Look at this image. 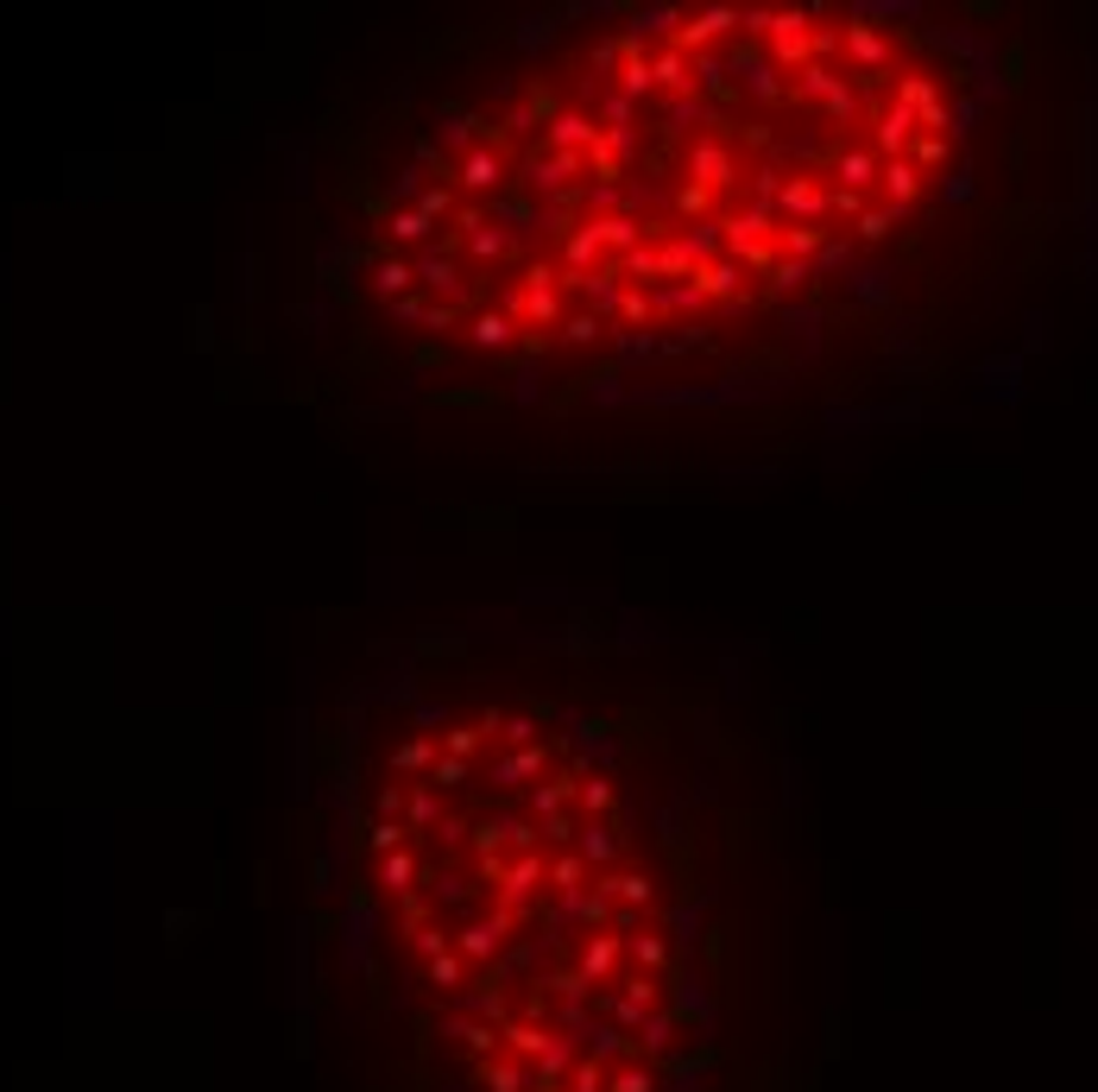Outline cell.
Segmentation results:
<instances>
[{"label":"cell","mask_w":1098,"mask_h":1092,"mask_svg":"<svg viewBox=\"0 0 1098 1092\" xmlns=\"http://www.w3.org/2000/svg\"><path fill=\"white\" fill-rule=\"evenodd\" d=\"M543 139H549V153H574V158H588L593 146H600V127H593L588 114H556L543 127Z\"/></svg>","instance_id":"cell-10"},{"label":"cell","mask_w":1098,"mask_h":1092,"mask_svg":"<svg viewBox=\"0 0 1098 1092\" xmlns=\"http://www.w3.org/2000/svg\"><path fill=\"white\" fill-rule=\"evenodd\" d=\"M569 802H581V777H574V770H562V777H543V784L530 789V809L543 815V821H549L556 809H569Z\"/></svg>","instance_id":"cell-11"},{"label":"cell","mask_w":1098,"mask_h":1092,"mask_svg":"<svg viewBox=\"0 0 1098 1092\" xmlns=\"http://www.w3.org/2000/svg\"><path fill=\"white\" fill-rule=\"evenodd\" d=\"M890 221H897V209L884 202V209H858V241H884L890 234Z\"/></svg>","instance_id":"cell-27"},{"label":"cell","mask_w":1098,"mask_h":1092,"mask_svg":"<svg viewBox=\"0 0 1098 1092\" xmlns=\"http://www.w3.org/2000/svg\"><path fill=\"white\" fill-rule=\"evenodd\" d=\"M499 177H506V153H499V146H474V153H462V165H455V190L486 197V190H499Z\"/></svg>","instance_id":"cell-3"},{"label":"cell","mask_w":1098,"mask_h":1092,"mask_svg":"<svg viewBox=\"0 0 1098 1092\" xmlns=\"http://www.w3.org/2000/svg\"><path fill=\"white\" fill-rule=\"evenodd\" d=\"M423 323L436 328V335H455V328H448V323H455V304H430V309H423Z\"/></svg>","instance_id":"cell-36"},{"label":"cell","mask_w":1098,"mask_h":1092,"mask_svg":"<svg viewBox=\"0 0 1098 1092\" xmlns=\"http://www.w3.org/2000/svg\"><path fill=\"white\" fill-rule=\"evenodd\" d=\"M430 228H436V221L423 216V209H398V216H392V241L398 246H423V241H430Z\"/></svg>","instance_id":"cell-19"},{"label":"cell","mask_w":1098,"mask_h":1092,"mask_svg":"<svg viewBox=\"0 0 1098 1092\" xmlns=\"http://www.w3.org/2000/svg\"><path fill=\"white\" fill-rule=\"evenodd\" d=\"M436 758H442L436 739H404V745L392 752V770H430Z\"/></svg>","instance_id":"cell-20"},{"label":"cell","mask_w":1098,"mask_h":1092,"mask_svg":"<svg viewBox=\"0 0 1098 1092\" xmlns=\"http://www.w3.org/2000/svg\"><path fill=\"white\" fill-rule=\"evenodd\" d=\"M651 309H657V304H651V291H644V284H632V291H625V297H619V316H625V323H651Z\"/></svg>","instance_id":"cell-28"},{"label":"cell","mask_w":1098,"mask_h":1092,"mask_svg":"<svg viewBox=\"0 0 1098 1092\" xmlns=\"http://www.w3.org/2000/svg\"><path fill=\"white\" fill-rule=\"evenodd\" d=\"M436 821V789L423 784V789H411V802H404V828H430Z\"/></svg>","instance_id":"cell-26"},{"label":"cell","mask_w":1098,"mask_h":1092,"mask_svg":"<svg viewBox=\"0 0 1098 1092\" xmlns=\"http://www.w3.org/2000/svg\"><path fill=\"white\" fill-rule=\"evenodd\" d=\"M574 852L588 859L593 872H619V859H625V840L613 833V821H581V840Z\"/></svg>","instance_id":"cell-5"},{"label":"cell","mask_w":1098,"mask_h":1092,"mask_svg":"<svg viewBox=\"0 0 1098 1092\" xmlns=\"http://www.w3.org/2000/svg\"><path fill=\"white\" fill-rule=\"evenodd\" d=\"M404 840H411V828H404V821H379V828H373V847L379 852H404Z\"/></svg>","instance_id":"cell-32"},{"label":"cell","mask_w":1098,"mask_h":1092,"mask_svg":"<svg viewBox=\"0 0 1098 1092\" xmlns=\"http://www.w3.org/2000/svg\"><path fill=\"white\" fill-rule=\"evenodd\" d=\"M783 216L795 221V228H814V221L827 216V190L814 183V177H783Z\"/></svg>","instance_id":"cell-6"},{"label":"cell","mask_w":1098,"mask_h":1092,"mask_svg":"<svg viewBox=\"0 0 1098 1092\" xmlns=\"http://www.w3.org/2000/svg\"><path fill=\"white\" fill-rule=\"evenodd\" d=\"M795 95H802V102H821L834 127H853V120H858L853 83H846V76H834L827 64H809V70H802V76H795Z\"/></svg>","instance_id":"cell-1"},{"label":"cell","mask_w":1098,"mask_h":1092,"mask_svg":"<svg viewBox=\"0 0 1098 1092\" xmlns=\"http://www.w3.org/2000/svg\"><path fill=\"white\" fill-rule=\"evenodd\" d=\"M511 342H518L511 309H486L481 323H474V348H511Z\"/></svg>","instance_id":"cell-18"},{"label":"cell","mask_w":1098,"mask_h":1092,"mask_svg":"<svg viewBox=\"0 0 1098 1092\" xmlns=\"http://www.w3.org/2000/svg\"><path fill=\"white\" fill-rule=\"evenodd\" d=\"M777 284H783V291H790V284H802V260H783V265H777Z\"/></svg>","instance_id":"cell-37"},{"label":"cell","mask_w":1098,"mask_h":1092,"mask_svg":"<svg viewBox=\"0 0 1098 1092\" xmlns=\"http://www.w3.org/2000/svg\"><path fill=\"white\" fill-rule=\"evenodd\" d=\"M593 335H600V316H593V309H581V316L562 323V342H593Z\"/></svg>","instance_id":"cell-33"},{"label":"cell","mask_w":1098,"mask_h":1092,"mask_svg":"<svg viewBox=\"0 0 1098 1092\" xmlns=\"http://www.w3.org/2000/svg\"><path fill=\"white\" fill-rule=\"evenodd\" d=\"M379 884L392 896H411L423 884V865H418V852L404 847V852H386V865H379Z\"/></svg>","instance_id":"cell-15"},{"label":"cell","mask_w":1098,"mask_h":1092,"mask_svg":"<svg viewBox=\"0 0 1098 1092\" xmlns=\"http://www.w3.org/2000/svg\"><path fill=\"white\" fill-rule=\"evenodd\" d=\"M581 809H588V821H606L613 815V784L606 777H581Z\"/></svg>","instance_id":"cell-21"},{"label":"cell","mask_w":1098,"mask_h":1092,"mask_svg":"<svg viewBox=\"0 0 1098 1092\" xmlns=\"http://www.w3.org/2000/svg\"><path fill=\"white\" fill-rule=\"evenodd\" d=\"M651 83L657 88H695V57L676 51V44H663L657 57H651Z\"/></svg>","instance_id":"cell-13"},{"label":"cell","mask_w":1098,"mask_h":1092,"mask_svg":"<svg viewBox=\"0 0 1098 1092\" xmlns=\"http://www.w3.org/2000/svg\"><path fill=\"white\" fill-rule=\"evenodd\" d=\"M543 758H549L543 745H525V752H511L506 765H499V784H518V777H537V770H543Z\"/></svg>","instance_id":"cell-23"},{"label":"cell","mask_w":1098,"mask_h":1092,"mask_svg":"<svg viewBox=\"0 0 1098 1092\" xmlns=\"http://www.w3.org/2000/svg\"><path fill=\"white\" fill-rule=\"evenodd\" d=\"M846 51H853L858 64L872 70V76H884V57H890V39H884L878 25H846Z\"/></svg>","instance_id":"cell-12"},{"label":"cell","mask_w":1098,"mask_h":1092,"mask_svg":"<svg viewBox=\"0 0 1098 1092\" xmlns=\"http://www.w3.org/2000/svg\"><path fill=\"white\" fill-rule=\"evenodd\" d=\"M418 279V265L411 260H386L379 265V291H392V297H404V284Z\"/></svg>","instance_id":"cell-29"},{"label":"cell","mask_w":1098,"mask_h":1092,"mask_svg":"<svg viewBox=\"0 0 1098 1092\" xmlns=\"http://www.w3.org/2000/svg\"><path fill=\"white\" fill-rule=\"evenodd\" d=\"M581 165H588V158H574V153H549V146H543V153H530V158H525V183H530V190H543V197H556V190H569V177L581 171Z\"/></svg>","instance_id":"cell-4"},{"label":"cell","mask_w":1098,"mask_h":1092,"mask_svg":"<svg viewBox=\"0 0 1098 1092\" xmlns=\"http://www.w3.org/2000/svg\"><path fill=\"white\" fill-rule=\"evenodd\" d=\"M739 76L758 102H783V83H777V64H764L758 51H739Z\"/></svg>","instance_id":"cell-16"},{"label":"cell","mask_w":1098,"mask_h":1092,"mask_svg":"<svg viewBox=\"0 0 1098 1092\" xmlns=\"http://www.w3.org/2000/svg\"><path fill=\"white\" fill-rule=\"evenodd\" d=\"M676 209H682V216H707V209H714V190H701V183H688V190L676 197Z\"/></svg>","instance_id":"cell-34"},{"label":"cell","mask_w":1098,"mask_h":1092,"mask_svg":"<svg viewBox=\"0 0 1098 1092\" xmlns=\"http://www.w3.org/2000/svg\"><path fill=\"white\" fill-rule=\"evenodd\" d=\"M530 739H537V726H530L525 714H511V721H506V745H518V752H525Z\"/></svg>","instance_id":"cell-35"},{"label":"cell","mask_w":1098,"mask_h":1092,"mask_svg":"<svg viewBox=\"0 0 1098 1092\" xmlns=\"http://www.w3.org/2000/svg\"><path fill=\"white\" fill-rule=\"evenodd\" d=\"M777 241H783V253H790V260H802V253H814V246H821V228H783Z\"/></svg>","instance_id":"cell-30"},{"label":"cell","mask_w":1098,"mask_h":1092,"mask_svg":"<svg viewBox=\"0 0 1098 1092\" xmlns=\"http://www.w3.org/2000/svg\"><path fill=\"white\" fill-rule=\"evenodd\" d=\"M878 177H884V158L872 153V146H846V153L834 158V183L840 190H853V197H865Z\"/></svg>","instance_id":"cell-8"},{"label":"cell","mask_w":1098,"mask_h":1092,"mask_svg":"<svg viewBox=\"0 0 1098 1092\" xmlns=\"http://www.w3.org/2000/svg\"><path fill=\"white\" fill-rule=\"evenodd\" d=\"M739 279H746V265L739 260H701L695 272H688V284H695V297H714V304H726V297H739Z\"/></svg>","instance_id":"cell-7"},{"label":"cell","mask_w":1098,"mask_h":1092,"mask_svg":"<svg viewBox=\"0 0 1098 1092\" xmlns=\"http://www.w3.org/2000/svg\"><path fill=\"white\" fill-rule=\"evenodd\" d=\"M418 279L430 284V291H442V304H448V297H462V279H455V260H448V246H436V253H423Z\"/></svg>","instance_id":"cell-17"},{"label":"cell","mask_w":1098,"mask_h":1092,"mask_svg":"<svg viewBox=\"0 0 1098 1092\" xmlns=\"http://www.w3.org/2000/svg\"><path fill=\"white\" fill-rule=\"evenodd\" d=\"M481 739H486L481 726H448V733H442V752H448V758H474Z\"/></svg>","instance_id":"cell-25"},{"label":"cell","mask_w":1098,"mask_h":1092,"mask_svg":"<svg viewBox=\"0 0 1098 1092\" xmlns=\"http://www.w3.org/2000/svg\"><path fill=\"white\" fill-rule=\"evenodd\" d=\"M467 770H474L467 758H448V752H442L436 765H430V789H462V784H467Z\"/></svg>","instance_id":"cell-24"},{"label":"cell","mask_w":1098,"mask_h":1092,"mask_svg":"<svg viewBox=\"0 0 1098 1092\" xmlns=\"http://www.w3.org/2000/svg\"><path fill=\"white\" fill-rule=\"evenodd\" d=\"M467 246H474L481 260H499V253H506V228H474V234H467Z\"/></svg>","instance_id":"cell-31"},{"label":"cell","mask_w":1098,"mask_h":1092,"mask_svg":"<svg viewBox=\"0 0 1098 1092\" xmlns=\"http://www.w3.org/2000/svg\"><path fill=\"white\" fill-rule=\"evenodd\" d=\"M878 183H884V197H890V209H909V202L922 197V171H916L909 158H890Z\"/></svg>","instance_id":"cell-14"},{"label":"cell","mask_w":1098,"mask_h":1092,"mask_svg":"<svg viewBox=\"0 0 1098 1092\" xmlns=\"http://www.w3.org/2000/svg\"><path fill=\"white\" fill-rule=\"evenodd\" d=\"M909 165H916V171H935V165H947V133H916V146H909Z\"/></svg>","instance_id":"cell-22"},{"label":"cell","mask_w":1098,"mask_h":1092,"mask_svg":"<svg viewBox=\"0 0 1098 1092\" xmlns=\"http://www.w3.org/2000/svg\"><path fill=\"white\" fill-rule=\"evenodd\" d=\"M688 177H695L701 190H726V183L739 177V165H732V153H726L720 139H701V146L688 153Z\"/></svg>","instance_id":"cell-9"},{"label":"cell","mask_w":1098,"mask_h":1092,"mask_svg":"<svg viewBox=\"0 0 1098 1092\" xmlns=\"http://www.w3.org/2000/svg\"><path fill=\"white\" fill-rule=\"evenodd\" d=\"M916 133H922V127H916V114L902 108V102H890V108H884L878 120H872V139H865V146H872V153H878L884 165H890V158H909Z\"/></svg>","instance_id":"cell-2"}]
</instances>
